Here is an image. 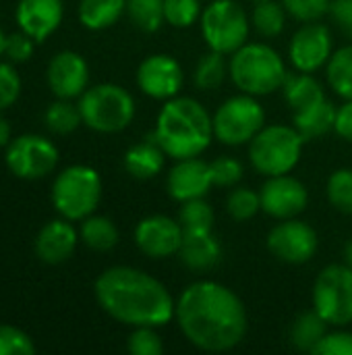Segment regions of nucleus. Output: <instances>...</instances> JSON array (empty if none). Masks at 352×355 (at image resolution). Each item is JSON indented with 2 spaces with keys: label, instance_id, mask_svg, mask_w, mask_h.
<instances>
[{
  "label": "nucleus",
  "instance_id": "nucleus-1",
  "mask_svg": "<svg viewBox=\"0 0 352 355\" xmlns=\"http://www.w3.org/2000/svg\"><path fill=\"white\" fill-rule=\"evenodd\" d=\"M174 322L193 347L207 354H224L239 347L249 331V314L243 300L230 287L212 279H199L180 291L174 306Z\"/></svg>",
  "mask_w": 352,
  "mask_h": 355
},
{
  "label": "nucleus",
  "instance_id": "nucleus-2",
  "mask_svg": "<svg viewBox=\"0 0 352 355\" xmlns=\"http://www.w3.org/2000/svg\"><path fill=\"white\" fill-rule=\"evenodd\" d=\"M98 306L124 327L162 329L174 320L176 300L149 272L133 266H110L93 283Z\"/></svg>",
  "mask_w": 352,
  "mask_h": 355
},
{
  "label": "nucleus",
  "instance_id": "nucleus-3",
  "mask_svg": "<svg viewBox=\"0 0 352 355\" xmlns=\"http://www.w3.org/2000/svg\"><path fill=\"white\" fill-rule=\"evenodd\" d=\"M151 133L170 160L201 156L216 139L212 114L191 96L166 100L156 116Z\"/></svg>",
  "mask_w": 352,
  "mask_h": 355
},
{
  "label": "nucleus",
  "instance_id": "nucleus-4",
  "mask_svg": "<svg viewBox=\"0 0 352 355\" xmlns=\"http://www.w3.org/2000/svg\"><path fill=\"white\" fill-rule=\"evenodd\" d=\"M228 77L234 87L255 98L282 89L288 69L284 56L266 42H247L228 58Z\"/></svg>",
  "mask_w": 352,
  "mask_h": 355
},
{
  "label": "nucleus",
  "instance_id": "nucleus-5",
  "mask_svg": "<svg viewBox=\"0 0 352 355\" xmlns=\"http://www.w3.org/2000/svg\"><path fill=\"white\" fill-rule=\"evenodd\" d=\"M83 125L95 133H120L137 114L135 98L118 83H95L79 96Z\"/></svg>",
  "mask_w": 352,
  "mask_h": 355
},
{
  "label": "nucleus",
  "instance_id": "nucleus-6",
  "mask_svg": "<svg viewBox=\"0 0 352 355\" xmlns=\"http://www.w3.org/2000/svg\"><path fill=\"white\" fill-rule=\"evenodd\" d=\"M305 139L295 125H266L249 141V162L263 177L286 175L297 168L303 158Z\"/></svg>",
  "mask_w": 352,
  "mask_h": 355
},
{
  "label": "nucleus",
  "instance_id": "nucleus-7",
  "mask_svg": "<svg viewBox=\"0 0 352 355\" xmlns=\"http://www.w3.org/2000/svg\"><path fill=\"white\" fill-rule=\"evenodd\" d=\"M102 177L93 166L73 164L60 171L52 183L54 210L75 223L91 216L102 202Z\"/></svg>",
  "mask_w": 352,
  "mask_h": 355
},
{
  "label": "nucleus",
  "instance_id": "nucleus-8",
  "mask_svg": "<svg viewBox=\"0 0 352 355\" xmlns=\"http://www.w3.org/2000/svg\"><path fill=\"white\" fill-rule=\"evenodd\" d=\"M251 17L237 0H210L203 6L199 29L207 50L230 56L249 42Z\"/></svg>",
  "mask_w": 352,
  "mask_h": 355
},
{
  "label": "nucleus",
  "instance_id": "nucleus-9",
  "mask_svg": "<svg viewBox=\"0 0 352 355\" xmlns=\"http://www.w3.org/2000/svg\"><path fill=\"white\" fill-rule=\"evenodd\" d=\"M214 121V137L230 148L249 146V141L268 125L263 104L251 94H234L226 98L216 112Z\"/></svg>",
  "mask_w": 352,
  "mask_h": 355
},
{
  "label": "nucleus",
  "instance_id": "nucleus-10",
  "mask_svg": "<svg viewBox=\"0 0 352 355\" xmlns=\"http://www.w3.org/2000/svg\"><path fill=\"white\" fill-rule=\"evenodd\" d=\"M313 310L328 322V327L344 329L352 324V268L342 264H328L319 270L311 293Z\"/></svg>",
  "mask_w": 352,
  "mask_h": 355
},
{
  "label": "nucleus",
  "instance_id": "nucleus-11",
  "mask_svg": "<svg viewBox=\"0 0 352 355\" xmlns=\"http://www.w3.org/2000/svg\"><path fill=\"white\" fill-rule=\"evenodd\" d=\"M266 245L276 260L301 266L315 258L319 250V235L309 223L297 216L274 225L266 237Z\"/></svg>",
  "mask_w": 352,
  "mask_h": 355
},
{
  "label": "nucleus",
  "instance_id": "nucleus-12",
  "mask_svg": "<svg viewBox=\"0 0 352 355\" xmlns=\"http://www.w3.org/2000/svg\"><path fill=\"white\" fill-rule=\"evenodd\" d=\"M58 148L44 135H21L6 146V166L19 179H41L50 175L58 164Z\"/></svg>",
  "mask_w": 352,
  "mask_h": 355
},
{
  "label": "nucleus",
  "instance_id": "nucleus-13",
  "mask_svg": "<svg viewBox=\"0 0 352 355\" xmlns=\"http://www.w3.org/2000/svg\"><path fill=\"white\" fill-rule=\"evenodd\" d=\"M334 35L332 29L322 21L301 23L288 42V60L295 71L317 73L326 69L328 60L334 54Z\"/></svg>",
  "mask_w": 352,
  "mask_h": 355
},
{
  "label": "nucleus",
  "instance_id": "nucleus-14",
  "mask_svg": "<svg viewBox=\"0 0 352 355\" xmlns=\"http://www.w3.org/2000/svg\"><path fill=\"white\" fill-rule=\"evenodd\" d=\"M135 81L143 96L158 102H166L170 98L180 96V89L185 85V71L172 54L158 52L145 56L139 62Z\"/></svg>",
  "mask_w": 352,
  "mask_h": 355
},
{
  "label": "nucleus",
  "instance_id": "nucleus-15",
  "mask_svg": "<svg viewBox=\"0 0 352 355\" xmlns=\"http://www.w3.org/2000/svg\"><path fill=\"white\" fill-rule=\"evenodd\" d=\"M183 237H185L183 225L178 223V218H172L168 214L143 216L133 231L137 250L149 260L174 258L180 250Z\"/></svg>",
  "mask_w": 352,
  "mask_h": 355
},
{
  "label": "nucleus",
  "instance_id": "nucleus-16",
  "mask_svg": "<svg viewBox=\"0 0 352 355\" xmlns=\"http://www.w3.org/2000/svg\"><path fill=\"white\" fill-rule=\"evenodd\" d=\"M259 200L261 212H266L270 218H297L309 206V189L301 179L293 177L290 173L266 177V183L259 189Z\"/></svg>",
  "mask_w": 352,
  "mask_h": 355
},
{
  "label": "nucleus",
  "instance_id": "nucleus-17",
  "mask_svg": "<svg viewBox=\"0 0 352 355\" xmlns=\"http://www.w3.org/2000/svg\"><path fill=\"white\" fill-rule=\"evenodd\" d=\"M212 187H214L212 168L210 162L203 160L201 156L174 160L166 177V191L178 204L205 198L212 191Z\"/></svg>",
  "mask_w": 352,
  "mask_h": 355
},
{
  "label": "nucleus",
  "instance_id": "nucleus-18",
  "mask_svg": "<svg viewBox=\"0 0 352 355\" xmlns=\"http://www.w3.org/2000/svg\"><path fill=\"white\" fill-rule=\"evenodd\" d=\"M48 85L56 98L73 100L89 87L87 60L73 50H62L52 56L48 64Z\"/></svg>",
  "mask_w": 352,
  "mask_h": 355
},
{
  "label": "nucleus",
  "instance_id": "nucleus-19",
  "mask_svg": "<svg viewBox=\"0 0 352 355\" xmlns=\"http://www.w3.org/2000/svg\"><path fill=\"white\" fill-rule=\"evenodd\" d=\"M17 23L35 42L48 40L62 23L64 2L62 0H19Z\"/></svg>",
  "mask_w": 352,
  "mask_h": 355
},
{
  "label": "nucleus",
  "instance_id": "nucleus-20",
  "mask_svg": "<svg viewBox=\"0 0 352 355\" xmlns=\"http://www.w3.org/2000/svg\"><path fill=\"white\" fill-rule=\"evenodd\" d=\"M79 233L66 218H56L44 225L35 237V256L46 264H62L66 262L79 243Z\"/></svg>",
  "mask_w": 352,
  "mask_h": 355
},
{
  "label": "nucleus",
  "instance_id": "nucleus-21",
  "mask_svg": "<svg viewBox=\"0 0 352 355\" xmlns=\"http://www.w3.org/2000/svg\"><path fill=\"white\" fill-rule=\"evenodd\" d=\"M176 258L193 272H207L220 264L222 243L214 231H185Z\"/></svg>",
  "mask_w": 352,
  "mask_h": 355
},
{
  "label": "nucleus",
  "instance_id": "nucleus-22",
  "mask_svg": "<svg viewBox=\"0 0 352 355\" xmlns=\"http://www.w3.org/2000/svg\"><path fill=\"white\" fill-rule=\"evenodd\" d=\"M166 158L168 156H166L164 148L158 144L154 133H149L143 141L131 146L124 152V168L133 179L149 181L164 171Z\"/></svg>",
  "mask_w": 352,
  "mask_h": 355
},
{
  "label": "nucleus",
  "instance_id": "nucleus-23",
  "mask_svg": "<svg viewBox=\"0 0 352 355\" xmlns=\"http://www.w3.org/2000/svg\"><path fill=\"white\" fill-rule=\"evenodd\" d=\"M284 100L290 108V112H303L311 108L313 104L326 100V89L324 83L313 75V73H288L284 85H282Z\"/></svg>",
  "mask_w": 352,
  "mask_h": 355
},
{
  "label": "nucleus",
  "instance_id": "nucleus-24",
  "mask_svg": "<svg viewBox=\"0 0 352 355\" xmlns=\"http://www.w3.org/2000/svg\"><path fill=\"white\" fill-rule=\"evenodd\" d=\"M127 12V0H79V23L89 31H104Z\"/></svg>",
  "mask_w": 352,
  "mask_h": 355
},
{
  "label": "nucleus",
  "instance_id": "nucleus-25",
  "mask_svg": "<svg viewBox=\"0 0 352 355\" xmlns=\"http://www.w3.org/2000/svg\"><path fill=\"white\" fill-rule=\"evenodd\" d=\"M334 119H336V106L326 98L303 112H295L293 125L303 135L305 141H311L334 131Z\"/></svg>",
  "mask_w": 352,
  "mask_h": 355
},
{
  "label": "nucleus",
  "instance_id": "nucleus-26",
  "mask_svg": "<svg viewBox=\"0 0 352 355\" xmlns=\"http://www.w3.org/2000/svg\"><path fill=\"white\" fill-rule=\"evenodd\" d=\"M79 237L93 252H110L120 241V233H118V227L114 225V220L108 216H102V214H91L87 218H83Z\"/></svg>",
  "mask_w": 352,
  "mask_h": 355
},
{
  "label": "nucleus",
  "instance_id": "nucleus-27",
  "mask_svg": "<svg viewBox=\"0 0 352 355\" xmlns=\"http://www.w3.org/2000/svg\"><path fill=\"white\" fill-rule=\"evenodd\" d=\"M328 329H330L328 322L315 310H307V312L299 314L293 320L288 339H290V343H293L295 349L313 354V349L324 339V335L328 333Z\"/></svg>",
  "mask_w": 352,
  "mask_h": 355
},
{
  "label": "nucleus",
  "instance_id": "nucleus-28",
  "mask_svg": "<svg viewBox=\"0 0 352 355\" xmlns=\"http://www.w3.org/2000/svg\"><path fill=\"white\" fill-rule=\"evenodd\" d=\"M226 77H228V60L224 54L216 50H207L205 54H201L193 67V85L199 92L218 89Z\"/></svg>",
  "mask_w": 352,
  "mask_h": 355
},
{
  "label": "nucleus",
  "instance_id": "nucleus-29",
  "mask_svg": "<svg viewBox=\"0 0 352 355\" xmlns=\"http://www.w3.org/2000/svg\"><path fill=\"white\" fill-rule=\"evenodd\" d=\"M288 12L282 0H259L253 2L251 10V25L261 37H278L286 27Z\"/></svg>",
  "mask_w": 352,
  "mask_h": 355
},
{
  "label": "nucleus",
  "instance_id": "nucleus-30",
  "mask_svg": "<svg viewBox=\"0 0 352 355\" xmlns=\"http://www.w3.org/2000/svg\"><path fill=\"white\" fill-rule=\"evenodd\" d=\"M326 79L340 100H352V44L334 50L326 64Z\"/></svg>",
  "mask_w": 352,
  "mask_h": 355
},
{
  "label": "nucleus",
  "instance_id": "nucleus-31",
  "mask_svg": "<svg viewBox=\"0 0 352 355\" xmlns=\"http://www.w3.org/2000/svg\"><path fill=\"white\" fill-rule=\"evenodd\" d=\"M127 17L137 29L156 33L166 25L164 0H127Z\"/></svg>",
  "mask_w": 352,
  "mask_h": 355
},
{
  "label": "nucleus",
  "instance_id": "nucleus-32",
  "mask_svg": "<svg viewBox=\"0 0 352 355\" xmlns=\"http://www.w3.org/2000/svg\"><path fill=\"white\" fill-rule=\"evenodd\" d=\"M44 121H46V127L56 135H68L77 131V127L83 123L79 104H73L71 100H64V98H58L56 102L48 106Z\"/></svg>",
  "mask_w": 352,
  "mask_h": 355
},
{
  "label": "nucleus",
  "instance_id": "nucleus-33",
  "mask_svg": "<svg viewBox=\"0 0 352 355\" xmlns=\"http://www.w3.org/2000/svg\"><path fill=\"white\" fill-rule=\"evenodd\" d=\"M176 218L185 231H214L216 225V212L205 198L183 202Z\"/></svg>",
  "mask_w": 352,
  "mask_h": 355
},
{
  "label": "nucleus",
  "instance_id": "nucleus-34",
  "mask_svg": "<svg viewBox=\"0 0 352 355\" xmlns=\"http://www.w3.org/2000/svg\"><path fill=\"white\" fill-rule=\"evenodd\" d=\"M226 212L237 223H247V220L255 218L257 212H261L259 191L234 185L226 196Z\"/></svg>",
  "mask_w": 352,
  "mask_h": 355
},
{
  "label": "nucleus",
  "instance_id": "nucleus-35",
  "mask_svg": "<svg viewBox=\"0 0 352 355\" xmlns=\"http://www.w3.org/2000/svg\"><path fill=\"white\" fill-rule=\"evenodd\" d=\"M326 198L334 210L352 216V168H338L328 177Z\"/></svg>",
  "mask_w": 352,
  "mask_h": 355
},
{
  "label": "nucleus",
  "instance_id": "nucleus-36",
  "mask_svg": "<svg viewBox=\"0 0 352 355\" xmlns=\"http://www.w3.org/2000/svg\"><path fill=\"white\" fill-rule=\"evenodd\" d=\"M203 12L201 0H164L166 23L174 29H189L199 23Z\"/></svg>",
  "mask_w": 352,
  "mask_h": 355
},
{
  "label": "nucleus",
  "instance_id": "nucleus-37",
  "mask_svg": "<svg viewBox=\"0 0 352 355\" xmlns=\"http://www.w3.org/2000/svg\"><path fill=\"white\" fill-rule=\"evenodd\" d=\"M127 349L131 355H162L164 341L156 327H135L127 339Z\"/></svg>",
  "mask_w": 352,
  "mask_h": 355
},
{
  "label": "nucleus",
  "instance_id": "nucleus-38",
  "mask_svg": "<svg viewBox=\"0 0 352 355\" xmlns=\"http://www.w3.org/2000/svg\"><path fill=\"white\" fill-rule=\"evenodd\" d=\"M210 168H212L214 187H234L241 183L245 175L241 160H237L234 156H220L210 162Z\"/></svg>",
  "mask_w": 352,
  "mask_h": 355
},
{
  "label": "nucleus",
  "instance_id": "nucleus-39",
  "mask_svg": "<svg viewBox=\"0 0 352 355\" xmlns=\"http://www.w3.org/2000/svg\"><path fill=\"white\" fill-rule=\"evenodd\" d=\"M288 17H293L299 23L309 21H322L330 12L332 0H282Z\"/></svg>",
  "mask_w": 352,
  "mask_h": 355
},
{
  "label": "nucleus",
  "instance_id": "nucleus-40",
  "mask_svg": "<svg viewBox=\"0 0 352 355\" xmlns=\"http://www.w3.org/2000/svg\"><path fill=\"white\" fill-rule=\"evenodd\" d=\"M33 339L17 327L0 324V355H33Z\"/></svg>",
  "mask_w": 352,
  "mask_h": 355
},
{
  "label": "nucleus",
  "instance_id": "nucleus-41",
  "mask_svg": "<svg viewBox=\"0 0 352 355\" xmlns=\"http://www.w3.org/2000/svg\"><path fill=\"white\" fill-rule=\"evenodd\" d=\"M313 355H352V333L346 327L328 331L313 349Z\"/></svg>",
  "mask_w": 352,
  "mask_h": 355
},
{
  "label": "nucleus",
  "instance_id": "nucleus-42",
  "mask_svg": "<svg viewBox=\"0 0 352 355\" xmlns=\"http://www.w3.org/2000/svg\"><path fill=\"white\" fill-rule=\"evenodd\" d=\"M21 94V77L10 62H0V110L10 108Z\"/></svg>",
  "mask_w": 352,
  "mask_h": 355
},
{
  "label": "nucleus",
  "instance_id": "nucleus-43",
  "mask_svg": "<svg viewBox=\"0 0 352 355\" xmlns=\"http://www.w3.org/2000/svg\"><path fill=\"white\" fill-rule=\"evenodd\" d=\"M33 37H29L25 31H17L6 35L4 44V54L10 58V62H25L33 54Z\"/></svg>",
  "mask_w": 352,
  "mask_h": 355
},
{
  "label": "nucleus",
  "instance_id": "nucleus-44",
  "mask_svg": "<svg viewBox=\"0 0 352 355\" xmlns=\"http://www.w3.org/2000/svg\"><path fill=\"white\" fill-rule=\"evenodd\" d=\"M336 27L352 40V0H332L330 12Z\"/></svg>",
  "mask_w": 352,
  "mask_h": 355
},
{
  "label": "nucleus",
  "instance_id": "nucleus-45",
  "mask_svg": "<svg viewBox=\"0 0 352 355\" xmlns=\"http://www.w3.org/2000/svg\"><path fill=\"white\" fill-rule=\"evenodd\" d=\"M334 133L352 144V100H342L340 106H336V119H334Z\"/></svg>",
  "mask_w": 352,
  "mask_h": 355
},
{
  "label": "nucleus",
  "instance_id": "nucleus-46",
  "mask_svg": "<svg viewBox=\"0 0 352 355\" xmlns=\"http://www.w3.org/2000/svg\"><path fill=\"white\" fill-rule=\"evenodd\" d=\"M8 141H10V125H8V121L0 114V148H2V146H8Z\"/></svg>",
  "mask_w": 352,
  "mask_h": 355
},
{
  "label": "nucleus",
  "instance_id": "nucleus-47",
  "mask_svg": "<svg viewBox=\"0 0 352 355\" xmlns=\"http://www.w3.org/2000/svg\"><path fill=\"white\" fill-rule=\"evenodd\" d=\"M344 262L352 268V239L346 243V248H344Z\"/></svg>",
  "mask_w": 352,
  "mask_h": 355
},
{
  "label": "nucleus",
  "instance_id": "nucleus-48",
  "mask_svg": "<svg viewBox=\"0 0 352 355\" xmlns=\"http://www.w3.org/2000/svg\"><path fill=\"white\" fill-rule=\"evenodd\" d=\"M4 44H6V33H4L2 27H0V56L4 54Z\"/></svg>",
  "mask_w": 352,
  "mask_h": 355
},
{
  "label": "nucleus",
  "instance_id": "nucleus-49",
  "mask_svg": "<svg viewBox=\"0 0 352 355\" xmlns=\"http://www.w3.org/2000/svg\"><path fill=\"white\" fill-rule=\"evenodd\" d=\"M249 2H259V0H249Z\"/></svg>",
  "mask_w": 352,
  "mask_h": 355
}]
</instances>
